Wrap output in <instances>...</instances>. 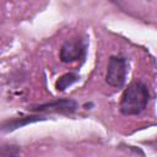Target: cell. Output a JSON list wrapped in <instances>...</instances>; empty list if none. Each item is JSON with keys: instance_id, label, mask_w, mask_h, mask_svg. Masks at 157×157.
I'll list each match as a JSON object with an SVG mask.
<instances>
[{"instance_id": "6da1fadb", "label": "cell", "mask_w": 157, "mask_h": 157, "mask_svg": "<svg viewBox=\"0 0 157 157\" xmlns=\"http://www.w3.org/2000/svg\"><path fill=\"white\" fill-rule=\"evenodd\" d=\"M150 101V91L146 83L135 80L124 90L120 99V113L123 115H137L144 112Z\"/></svg>"}, {"instance_id": "7a4b0ae2", "label": "cell", "mask_w": 157, "mask_h": 157, "mask_svg": "<svg viewBox=\"0 0 157 157\" xmlns=\"http://www.w3.org/2000/svg\"><path fill=\"white\" fill-rule=\"evenodd\" d=\"M128 75V61L123 56H110L107 65L105 82L115 88L124 86Z\"/></svg>"}, {"instance_id": "3957f363", "label": "cell", "mask_w": 157, "mask_h": 157, "mask_svg": "<svg viewBox=\"0 0 157 157\" xmlns=\"http://www.w3.org/2000/svg\"><path fill=\"white\" fill-rule=\"evenodd\" d=\"M86 56V44L81 38H72L67 39L63 43L59 58L63 63H75L78 60H82Z\"/></svg>"}, {"instance_id": "277c9868", "label": "cell", "mask_w": 157, "mask_h": 157, "mask_svg": "<svg viewBox=\"0 0 157 157\" xmlns=\"http://www.w3.org/2000/svg\"><path fill=\"white\" fill-rule=\"evenodd\" d=\"M77 109V102L72 98H61L53 102H47L28 108L31 112L38 113H60V114H72Z\"/></svg>"}, {"instance_id": "5b68a950", "label": "cell", "mask_w": 157, "mask_h": 157, "mask_svg": "<svg viewBox=\"0 0 157 157\" xmlns=\"http://www.w3.org/2000/svg\"><path fill=\"white\" fill-rule=\"evenodd\" d=\"M42 120H45V118L40 117V115H27V117H21V118L7 119V120L0 123V131L1 132H11L18 128H23L28 124H32L36 121H42Z\"/></svg>"}, {"instance_id": "8992f818", "label": "cell", "mask_w": 157, "mask_h": 157, "mask_svg": "<svg viewBox=\"0 0 157 157\" xmlns=\"http://www.w3.org/2000/svg\"><path fill=\"white\" fill-rule=\"evenodd\" d=\"M78 78H80L78 75L75 74V72L64 74V75H61V76L56 80V82H55V88H56L58 91L63 92V91H65L69 86H71V85H74L75 82H77Z\"/></svg>"}, {"instance_id": "52a82bcc", "label": "cell", "mask_w": 157, "mask_h": 157, "mask_svg": "<svg viewBox=\"0 0 157 157\" xmlns=\"http://www.w3.org/2000/svg\"><path fill=\"white\" fill-rule=\"evenodd\" d=\"M20 155V147L15 145H0V156H17Z\"/></svg>"}, {"instance_id": "ba28073f", "label": "cell", "mask_w": 157, "mask_h": 157, "mask_svg": "<svg viewBox=\"0 0 157 157\" xmlns=\"http://www.w3.org/2000/svg\"><path fill=\"white\" fill-rule=\"evenodd\" d=\"M146 1H150V0H146Z\"/></svg>"}]
</instances>
